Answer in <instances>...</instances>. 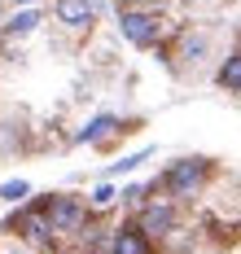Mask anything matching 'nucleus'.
Masks as SVG:
<instances>
[{
	"instance_id": "nucleus-3",
	"label": "nucleus",
	"mask_w": 241,
	"mask_h": 254,
	"mask_svg": "<svg viewBox=\"0 0 241 254\" xmlns=\"http://www.w3.org/2000/svg\"><path fill=\"white\" fill-rule=\"evenodd\" d=\"M119 31L132 49H158L167 40V13L162 9H119Z\"/></svg>"
},
{
	"instance_id": "nucleus-4",
	"label": "nucleus",
	"mask_w": 241,
	"mask_h": 254,
	"mask_svg": "<svg viewBox=\"0 0 241 254\" xmlns=\"http://www.w3.org/2000/svg\"><path fill=\"white\" fill-rule=\"evenodd\" d=\"M132 224L149 241H167L171 232H180V202H171V197H145V202L136 206Z\"/></svg>"
},
{
	"instance_id": "nucleus-17",
	"label": "nucleus",
	"mask_w": 241,
	"mask_h": 254,
	"mask_svg": "<svg viewBox=\"0 0 241 254\" xmlns=\"http://www.w3.org/2000/svg\"><path fill=\"white\" fill-rule=\"evenodd\" d=\"M88 254H106V250H88Z\"/></svg>"
},
{
	"instance_id": "nucleus-8",
	"label": "nucleus",
	"mask_w": 241,
	"mask_h": 254,
	"mask_svg": "<svg viewBox=\"0 0 241 254\" xmlns=\"http://www.w3.org/2000/svg\"><path fill=\"white\" fill-rule=\"evenodd\" d=\"M40 22H44V9H40V4H27V9H13V18L4 22L0 40H4V44H13V40H27L31 31H40Z\"/></svg>"
},
{
	"instance_id": "nucleus-11",
	"label": "nucleus",
	"mask_w": 241,
	"mask_h": 254,
	"mask_svg": "<svg viewBox=\"0 0 241 254\" xmlns=\"http://www.w3.org/2000/svg\"><path fill=\"white\" fill-rule=\"evenodd\" d=\"M206 49H211V40H206V35H193V31H184V35H180V49H176V57H184V66H197V62L206 57Z\"/></svg>"
},
{
	"instance_id": "nucleus-16",
	"label": "nucleus",
	"mask_w": 241,
	"mask_h": 254,
	"mask_svg": "<svg viewBox=\"0 0 241 254\" xmlns=\"http://www.w3.org/2000/svg\"><path fill=\"white\" fill-rule=\"evenodd\" d=\"M13 9H27V4H44V0H9Z\"/></svg>"
},
{
	"instance_id": "nucleus-13",
	"label": "nucleus",
	"mask_w": 241,
	"mask_h": 254,
	"mask_svg": "<svg viewBox=\"0 0 241 254\" xmlns=\"http://www.w3.org/2000/svg\"><path fill=\"white\" fill-rule=\"evenodd\" d=\"M114 202H119V189H114V180H101V184L88 193V210H110Z\"/></svg>"
},
{
	"instance_id": "nucleus-15",
	"label": "nucleus",
	"mask_w": 241,
	"mask_h": 254,
	"mask_svg": "<svg viewBox=\"0 0 241 254\" xmlns=\"http://www.w3.org/2000/svg\"><path fill=\"white\" fill-rule=\"evenodd\" d=\"M4 254H31V246H22V241L13 246V241H9V246H4Z\"/></svg>"
},
{
	"instance_id": "nucleus-6",
	"label": "nucleus",
	"mask_w": 241,
	"mask_h": 254,
	"mask_svg": "<svg viewBox=\"0 0 241 254\" xmlns=\"http://www.w3.org/2000/svg\"><path fill=\"white\" fill-rule=\"evenodd\" d=\"M119 131H127L123 119H119V114H110V110H101L97 119H88V123L75 131V145H106L110 136H119Z\"/></svg>"
},
{
	"instance_id": "nucleus-7",
	"label": "nucleus",
	"mask_w": 241,
	"mask_h": 254,
	"mask_svg": "<svg viewBox=\"0 0 241 254\" xmlns=\"http://www.w3.org/2000/svg\"><path fill=\"white\" fill-rule=\"evenodd\" d=\"M106 254H154V241H149L145 232L136 228V224H123V228L110 232Z\"/></svg>"
},
{
	"instance_id": "nucleus-5",
	"label": "nucleus",
	"mask_w": 241,
	"mask_h": 254,
	"mask_svg": "<svg viewBox=\"0 0 241 254\" xmlns=\"http://www.w3.org/2000/svg\"><path fill=\"white\" fill-rule=\"evenodd\" d=\"M97 9H101L97 0H53V18L66 31H75V35H83L88 26L97 22Z\"/></svg>"
},
{
	"instance_id": "nucleus-9",
	"label": "nucleus",
	"mask_w": 241,
	"mask_h": 254,
	"mask_svg": "<svg viewBox=\"0 0 241 254\" xmlns=\"http://www.w3.org/2000/svg\"><path fill=\"white\" fill-rule=\"evenodd\" d=\"M215 83H219L224 92H241V49H233L224 62H219V70H215Z\"/></svg>"
},
{
	"instance_id": "nucleus-12",
	"label": "nucleus",
	"mask_w": 241,
	"mask_h": 254,
	"mask_svg": "<svg viewBox=\"0 0 241 254\" xmlns=\"http://www.w3.org/2000/svg\"><path fill=\"white\" fill-rule=\"evenodd\" d=\"M27 197H31V180L18 176V180H4V184H0V202L4 206H22Z\"/></svg>"
},
{
	"instance_id": "nucleus-14",
	"label": "nucleus",
	"mask_w": 241,
	"mask_h": 254,
	"mask_svg": "<svg viewBox=\"0 0 241 254\" xmlns=\"http://www.w3.org/2000/svg\"><path fill=\"white\" fill-rule=\"evenodd\" d=\"M119 197H123V202H127V206H140V202H145V197H149V189H145V184H127V189H123Z\"/></svg>"
},
{
	"instance_id": "nucleus-1",
	"label": "nucleus",
	"mask_w": 241,
	"mask_h": 254,
	"mask_svg": "<svg viewBox=\"0 0 241 254\" xmlns=\"http://www.w3.org/2000/svg\"><path fill=\"white\" fill-rule=\"evenodd\" d=\"M206 180H211V158H176L167 171L158 176L154 189H162L171 202H193V197H202V189H206Z\"/></svg>"
},
{
	"instance_id": "nucleus-10",
	"label": "nucleus",
	"mask_w": 241,
	"mask_h": 254,
	"mask_svg": "<svg viewBox=\"0 0 241 254\" xmlns=\"http://www.w3.org/2000/svg\"><path fill=\"white\" fill-rule=\"evenodd\" d=\"M149 158H154V149H149V145H145V149H136V153H127V158H119V162H110L106 171H101V176L106 180H119V176H132V171H140V167H145V162H149Z\"/></svg>"
},
{
	"instance_id": "nucleus-2",
	"label": "nucleus",
	"mask_w": 241,
	"mask_h": 254,
	"mask_svg": "<svg viewBox=\"0 0 241 254\" xmlns=\"http://www.w3.org/2000/svg\"><path fill=\"white\" fill-rule=\"evenodd\" d=\"M44 219H49V232H53V241L79 237V232L88 228V197H79V193H49Z\"/></svg>"
}]
</instances>
